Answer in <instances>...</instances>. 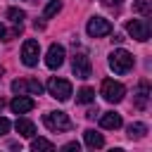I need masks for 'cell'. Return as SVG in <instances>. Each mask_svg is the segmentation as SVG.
Here are the masks:
<instances>
[{"mask_svg":"<svg viewBox=\"0 0 152 152\" xmlns=\"http://www.w3.org/2000/svg\"><path fill=\"white\" fill-rule=\"evenodd\" d=\"M71 71H74L76 78H90V74H93V64H90L88 55L76 52V55L71 57Z\"/></svg>","mask_w":152,"mask_h":152,"instance_id":"obj_6","label":"cell"},{"mask_svg":"<svg viewBox=\"0 0 152 152\" xmlns=\"http://www.w3.org/2000/svg\"><path fill=\"white\" fill-rule=\"evenodd\" d=\"M78 147H81V145H78V142H76V140H74V142H66V145H64V147H62V150H64V152H74V150H76V152H78Z\"/></svg>","mask_w":152,"mask_h":152,"instance_id":"obj_24","label":"cell"},{"mask_svg":"<svg viewBox=\"0 0 152 152\" xmlns=\"http://www.w3.org/2000/svg\"><path fill=\"white\" fill-rule=\"evenodd\" d=\"M147 100H150V83H147V81H142V83L138 86V93H135L133 104H135L138 109H145V107H147Z\"/></svg>","mask_w":152,"mask_h":152,"instance_id":"obj_12","label":"cell"},{"mask_svg":"<svg viewBox=\"0 0 152 152\" xmlns=\"http://www.w3.org/2000/svg\"><path fill=\"white\" fill-rule=\"evenodd\" d=\"M5 38H7V28L0 24V40H5Z\"/></svg>","mask_w":152,"mask_h":152,"instance_id":"obj_26","label":"cell"},{"mask_svg":"<svg viewBox=\"0 0 152 152\" xmlns=\"http://www.w3.org/2000/svg\"><path fill=\"white\" fill-rule=\"evenodd\" d=\"M95 114H100V112H97V109H88V114H86V116H88V119H95Z\"/></svg>","mask_w":152,"mask_h":152,"instance_id":"obj_27","label":"cell"},{"mask_svg":"<svg viewBox=\"0 0 152 152\" xmlns=\"http://www.w3.org/2000/svg\"><path fill=\"white\" fill-rule=\"evenodd\" d=\"M43 124H45L50 131H55V133H62V131H69V128H71V119H69L64 112H48V114L43 116Z\"/></svg>","mask_w":152,"mask_h":152,"instance_id":"obj_5","label":"cell"},{"mask_svg":"<svg viewBox=\"0 0 152 152\" xmlns=\"http://www.w3.org/2000/svg\"><path fill=\"white\" fill-rule=\"evenodd\" d=\"M76 100H78L81 104H90V102L95 100V90H93V88H88V86H83V88L76 93Z\"/></svg>","mask_w":152,"mask_h":152,"instance_id":"obj_16","label":"cell"},{"mask_svg":"<svg viewBox=\"0 0 152 152\" xmlns=\"http://www.w3.org/2000/svg\"><path fill=\"white\" fill-rule=\"evenodd\" d=\"M145 133H147V126L140 124V121H135V124L128 126V138L131 140H140V138H145Z\"/></svg>","mask_w":152,"mask_h":152,"instance_id":"obj_15","label":"cell"},{"mask_svg":"<svg viewBox=\"0 0 152 152\" xmlns=\"http://www.w3.org/2000/svg\"><path fill=\"white\" fill-rule=\"evenodd\" d=\"M86 31L90 38H102V36H109L114 28H112V21L104 19V17H90L88 24H86Z\"/></svg>","mask_w":152,"mask_h":152,"instance_id":"obj_4","label":"cell"},{"mask_svg":"<svg viewBox=\"0 0 152 152\" xmlns=\"http://www.w3.org/2000/svg\"><path fill=\"white\" fill-rule=\"evenodd\" d=\"M109 69L114 71V74H128L131 69H133V64H135V59H133V55L128 52V50H124V48H119V50H114L112 55H109Z\"/></svg>","mask_w":152,"mask_h":152,"instance_id":"obj_1","label":"cell"},{"mask_svg":"<svg viewBox=\"0 0 152 152\" xmlns=\"http://www.w3.org/2000/svg\"><path fill=\"white\" fill-rule=\"evenodd\" d=\"M7 19H10L12 24H24L26 12H24V10H19V7H10V10H7Z\"/></svg>","mask_w":152,"mask_h":152,"instance_id":"obj_17","label":"cell"},{"mask_svg":"<svg viewBox=\"0 0 152 152\" xmlns=\"http://www.w3.org/2000/svg\"><path fill=\"white\" fill-rule=\"evenodd\" d=\"M38 57H40V45H38V40H33V38L24 40V45H21V62H24L26 66H36V64H38Z\"/></svg>","mask_w":152,"mask_h":152,"instance_id":"obj_8","label":"cell"},{"mask_svg":"<svg viewBox=\"0 0 152 152\" xmlns=\"http://www.w3.org/2000/svg\"><path fill=\"white\" fill-rule=\"evenodd\" d=\"M2 107H5V100H2V97H0V109H2Z\"/></svg>","mask_w":152,"mask_h":152,"instance_id":"obj_28","label":"cell"},{"mask_svg":"<svg viewBox=\"0 0 152 152\" xmlns=\"http://www.w3.org/2000/svg\"><path fill=\"white\" fill-rule=\"evenodd\" d=\"M31 150H33V152H40V150H48V152H50V150H55V145H52L50 140H45V138H33V140H31Z\"/></svg>","mask_w":152,"mask_h":152,"instance_id":"obj_18","label":"cell"},{"mask_svg":"<svg viewBox=\"0 0 152 152\" xmlns=\"http://www.w3.org/2000/svg\"><path fill=\"white\" fill-rule=\"evenodd\" d=\"M14 128H17V133H19L21 138H33V135H36V126H33V121H28V119H17Z\"/></svg>","mask_w":152,"mask_h":152,"instance_id":"obj_13","label":"cell"},{"mask_svg":"<svg viewBox=\"0 0 152 152\" xmlns=\"http://www.w3.org/2000/svg\"><path fill=\"white\" fill-rule=\"evenodd\" d=\"M2 71H5V69H2V66H0V78H2Z\"/></svg>","mask_w":152,"mask_h":152,"instance_id":"obj_29","label":"cell"},{"mask_svg":"<svg viewBox=\"0 0 152 152\" xmlns=\"http://www.w3.org/2000/svg\"><path fill=\"white\" fill-rule=\"evenodd\" d=\"M59 10H62V2H59V0H52V2H48V5H45L43 17H45V19H50V17H55Z\"/></svg>","mask_w":152,"mask_h":152,"instance_id":"obj_21","label":"cell"},{"mask_svg":"<svg viewBox=\"0 0 152 152\" xmlns=\"http://www.w3.org/2000/svg\"><path fill=\"white\" fill-rule=\"evenodd\" d=\"M100 95H102L109 104H116V102L124 100L126 88H124V83H119V81H114V78H104V81H102V88H100Z\"/></svg>","mask_w":152,"mask_h":152,"instance_id":"obj_2","label":"cell"},{"mask_svg":"<svg viewBox=\"0 0 152 152\" xmlns=\"http://www.w3.org/2000/svg\"><path fill=\"white\" fill-rule=\"evenodd\" d=\"M126 31H128L131 38L145 43V40L150 38V21H147V19H133V21L126 24Z\"/></svg>","mask_w":152,"mask_h":152,"instance_id":"obj_7","label":"cell"},{"mask_svg":"<svg viewBox=\"0 0 152 152\" xmlns=\"http://www.w3.org/2000/svg\"><path fill=\"white\" fill-rule=\"evenodd\" d=\"M121 114H116V112H104L102 116H100V126L102 128H107V131H116V128H121Z\"/></svg>","mask_w":152,"mask_h":152,"instance_id":"obj_11","label":"cell"},{"mask_svg":"<svg viewBox=\"0 0 152 152\" xmlns=\"http://www.w3.org/2000/svg\"><path fill=\"white\" fill-rule=\"evenodd\" d=\"M83 140H86V145H88L90 150H97V147H102V145H104L102 133H97V131H93V128H88V131L83 133Z\"/></svg>","mask_w":152,"mask_h":152,"instance_id":"obj_14","label":"cell"},{"mask_svg":"<svg viewBox=\"0 0 152 152\" xmlns=\"http://www.w3.org/2000/svg\"><path fill=\"white\" fill-rule=\"evenodd\" d=\"M43 93V83L38 78H26V95H40Z\"/></svg>","mask_w":152,"mask_h":152,"instance_id":"obj_19","label":"cell"},{"mask_svg":"<svg viewBox=\"0 0 152 152\" xmlns=\"http://www.w3.org/2000/svg\"><path fill=\"white\" fill-rule=\"evenodd\" d=\"M36 107V102H33V97H28V95H17L12 102H10V109L14 112V114H26V112H31Z\"/></svg>","mask_w":152,"mask_h":152,"instance_id":"obj_10","label":"cell"},{"mask_svg":"<svg viewBox=\"0 0 152 152\" xmlns=\"http://www.w3.org/2000/svg\"><path fill=\"white\" fill-rule=\"evenodd\" d=\"M48 93L55 97V100H59V102H66L69 97H71V83L69 81H64V78H57V76H52L50 81H48Z\"/></svg>","mask_w":152,"mask_h":152,"instance_id":"obj_3","label":"cell"},{"mask_svg":"<svg viewBox=\"0 0 152 152\" xmlns=\"http://www.w3.org/2000/svg\"><path fill=\"white\" fill-rule=\"evenodd\" d=\"M12 93H14V95H26V78L12 81Z\"/></svg>","mask_w":152,"mask_h":152,"instance_id":"obj_22","label":"cell"},{"mask_svg":"<svg viewBox=\"0 0 152 152\" xmlns=\"http://www.w3.org/2000/svg\"><path fill=\"white\" fill-rule=\"evenodd\" d=\"M102 2H104L107 7H119V5L124 2V0H102Z\"/></svg>","mask_w":152,"mask_h":152,"instance_id":"obj_25","label":"cell"},{"mask_svg":"<svg viewBox=\"0 0 152 152\" xmlns=\"http://www.w3.org/2000/svg\"><path fill=\"white\" fill-rule=\"evenodd\" d=\"M10 126H12V124H10V119H5V116H0V138L10 133Z\"/></svg>","mask_w":152,"mask_h":152,"instance_id":"obj_23","label":"cell"},{"mask_svg":"<svg viewBox=\"0 0 152 152\" xmlns=\"http://www.w3.org/2000/svg\"><path fill=\"white\" fill-rule=\"evenodd\" d=\"M64 57H66L64 48H62L59 43H52V45L48 48V55H45V64H48L50 69H59V66L64 64Z\"/></svg>","mask_w":152,"mask_h":152,"instance_id":"obj_9","label":"cell"},{"mask_svg":"<svg viewBox=\"0 0 152 152\" xmlns=\"http://www.w3.org/2000/svg\"><path fill=\"white\" fill-rule=\"evenodd\" d=\"M133 10L140 12L142 17H150V14H152V5H150V0H135V2H133Z\"/></svg>","mask_w":152,"mask_h":152,"instance_id":"obj_20","label":"cell"}]
</instances>
